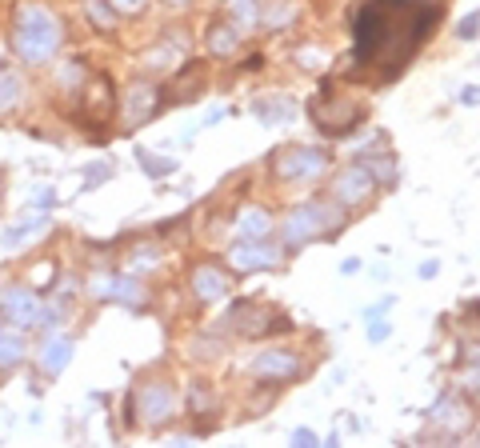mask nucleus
I'll list each match as a JSON object with an SVG mask.
<instances>
[{
    "label": "nucleus",
    "instance_id": "f257e3e1",
    "mask_svg": "<svg viewBox=\"0 0 480 448\" xmlns=\"http://www.w3.org/2000/svg\"><path fill=\"white\" fill-rule=\"evenodd\" d=\"M437 21L440 8L429 0H365L353 28L356 69H381L384 77L401 72Z\"/></svg>",
    "mask_w": 480,
    "mask_h": 448
},
{
    "label": "nucleus",
    "instance_id": "f03ea898",
    "mask_svg": "<svg viewBox=\"0 0 480 448\" xmlns=\"http://www.w3.org/2000/svg\"><path fill=\"white\" fill-rule=\"evenodd\" d=\"M60 41H64L60 21L49 13V8L24 5L21 13H16V21H13V49H16V56H21L24 64L52 61L57 49H60Z\"/></svg>",
    "mask_w": 480,
    "mask_h": 448
},
{
    "label": "nucleus",
    "instance_id": "7ed1b4c3",
    "mask_svg": "<svg viewBox=\"0 0 480 448\" xmlns=\"http://www.w3.org/2000/svg\"><path fill=\"white\" fill-rule=\"evenodd\" d=\"M41 313H44V304L32 288L13 285V288L0 293V316H5L8 324H16V329H32V324H41Z\"/></svg>",
    "mask_w": 480,
    "mask_h": 448
},
{
    "label": "nucleus",
    "instance_id": "20e7f679",
    "mask_svg": "<svg viewBox=\"0 0 480 448\" xmlns=\"http://www.w3.org/2000/svg\"><path fill=\"white\" fill-rule=\"evenodd\" d=\"M328 229H332V212L320 209V204H309V209H297L289 217V224H284V240H289V245H300V240L325 237Z\"/></svg>",
    "mask_w": 480,
    "mask_h": 448
},
{
    "label": "nucleus",
    "instance_id": "39448f33",
    "mask_svg": "<svg viewBox=\"0 0 480 448\" xmlns=\"http://www.w3.org/2000/svg\"><path fill=\"white\" fill-rule=\"evenodd\" d=\"M328 164V156L320 148H289V153L276 161V176L281 181H300V176H317Z\"/></svg>",
    "mask_w": 480,
    "mask_h": 448
},
{
    "label": "nucleus",
    "instance_id": "423d86ee",
    "mask_svg": "<svg viewBox=\"0 0 480 448\" xmlns=\"http://www.w3.org/2000/svg\"><path fill=\"white\" fill-rule=\"evenodd\" d=\"M228 260H233L236 273H256V268H272L281 257H276V248H269L264 240H245V237H240V245H233Z\"/></svg>",
    "mask_w": 480,
    "mask_h": 448
},
{
    "label": "nucleus",
    "instance_id": "0eeeda50",
    "mask_svg": "<svg viewBox=\"0 0 480 448\" xmlns=\"http://www.w3.org/2000/svg\"><path fill=\"white\" fill-rule=\"evenodd\" d=\"M368 192H373V173H368V164L345 168V173L337 176V184H332V196H337L340 204H356V201H365Z\"/></svg>",
    "mask_w": 480,
    "mask_h": 448
},
{
    "label": "nucleus",
    "instance_id": "6e6552de",
    "mask_svg": "<svg viewBox=\"0 0 480 448\" xmlns=\"http://www.w3.org/2000/svg\"><path fill=\"white\" fill-rule=\"evenodd\" d=\"M172 413H177V392L169 385H149L141 392V416L144 425H164Z\"/></svg>",
    "mask_w": 480,
    "mask_h": 448
},
{
    "label": "nucleus",
    "instance_id": "1a4fd4ad",
    "mask_svg": "<svg viewBox=\"0 0 480 448\" xmlns=\"http://www.w3.org/2000/svg\"><path fill=\"white\" fill-rule=\"evenodd\" d=\"M253 372L256 377H272V380H289L300 372V360L292 357V352H281V349H269L261 352V357L253 360Z\"/></svg>",
    "mask_w": 480,
    "mask_h": 448
},
{
    "label": "nucleus",
    "instance_id": "9d476101",
    "mask_svg": "<svg viewBox=\"0 0 480 448\" xmlns=\"http://www.w3.org/2000/svg\"><path fill=\"white\" fill-rule=\"evenodd\" d=\"M192 293H197L200 301H220V296L228 293V276L220 273L217 265H200L197 273H192Z\"/></svg>",
    "mask_w": 480,
    "mask_h": 448
},
{
    "label": "nucleus",
    "instance_id": "9b49d317",
    "mask_svg": "<svg viewBox=\"0 0 480 448\" xmlns=\"http://www.w3.org/2000/svg\"><path fill=\"white\" fill-rule=\"evenodd\" d=\"M97 293L108 296V301H120V304H141L144 301V288L136 285V280H125V276H100Z\"/></svg>",
    "mask_w": 480,
    "mask_h": 448
},
{
    "label": "nucleus",
    "instance_id": "f8f14e48",
    "mask_svg": "<svg viewBox=\"0 0 480 448\" xmlns=\"http://www.w3.org/2000/svg\"><path fill=\"white\" fill-rule=\"evenodd\" d=\"M24 352H29V344H24L21 329L0 321V369H16V364L24 360Z\"/></svg>",
    "mask_w": 480,
    "mask_h": 448
},
{
    "label": "nucleus",
    "instance_id": "ddd939ff",
    "mask_svg": "<svg viewBox=\"0 0 480 448\" xmlns=\"http://www.w3.org/2000/svg\"><path fill=\"white\" fill-rule=\"evenodd\" d=\"M69 360H72V336H49V344H44V352H41L44 377H57Z\"/></svg>",
    "mask_w": 480,
    "mask_h": 448
},
{
    "label": "nucleus",
    "instance_id": "4468645a",
    "mask_svg": "<svg viewBox=\"0 0 480 448\" xmlns=\"http://www.w3.org/2000/svg\"><path fill=\"white\" fill-rule=\"evenodd\" d=\"M156 108V89L152 84H136L128 92V105H125V125H141V117H149Z\"/></svg>",
    "mask_w": 480,
    "mask_h": 448
},
{
    "label": "nucleus",
    "instance_id": "2eb2a0df",
    "mask_svg": "<svg viewBox=\"0 0 480 448\" xmlns=\"http://www.w3.org/2000/svg\"><path fill=\"white\" fill-rule=\"evenodd\" d=\"M236 232H240L245 240H264V237L272 232V217H269L264 209H245V212L236 217Z\"/></svg>",
    "mask_w": 480,
    "mask_h": 448
},
{
    "label": "nucleus",
    "instance_id": "dca6fc26",
    "mask_svg": "<svg viewBox=\"0 0 480 448\" xmlns=\"http://www.w3.org/2000/svg\"><path fill=\"white\" fill-rule=\"evenodd\" d=\"M41 232H49V217H32V220H24V224H13V229L0 237V245H5V248L29 245V240H36Z\"/></svg>",
    "mask_w": 480,
    "mask_h": 448
},
{
    "label": "nucleus",
    "instance_id": "f3484780",
    "mask_svg": "<svg viewBox=\"0 0 480 448\" xmlns=\"http://www.w3.org/2000/svg\"><path fill=\"white\" fill-rule=\"evenodd\" d=\"M21 97H24V80L16 77L13 69H0V112L16 108V105H21Z\"/></svg>",
    "mask_w": 480,
    "mask_h": 448
},
{
    "label": "nucleus",
    "instance_id": "a211bd4d",
    "mask_svg": "<svg viewBox=\"0 0 480 448\" xmlns=\"http://www.w3.org/2000/svg\"><path fill=\"white\" fill-rule=\"evenodd\" d=\"M236 41H240V28H233V24H212L208 28V52L228 56L236 49Z\"/></svg>",
    "mask_w": 480,
    "mask_h": 448
},
{
    "label": "nucleus",
    "instance_id": "6ab92c4d",
    "mask_svg": "<svg viewBox=\"0 0 480 448\" xmlns=\"http://www.w3.org/2000/svg\"><path fill=\"white\" fill-rule=\"evenodd\" d=\"M180 44H161V49H152L149 56H144V64H149V69H156V72H161V69H177V64H180Z\"/></svg>",
    "mask_w": 480,
    "mask_h": 448
},
{
    "label": "nucleus",
    "instance_id": "aec40b11",
    "mask_svg": "<svg viewBox=\"0 0 480 448\" xmlns=\"http://www.w3.org/2000/svg\"><path fill=\"white\" fill-rule=\"evenodd\" d=\"M292 112H297V105H292V100H284V97H276L272 105H269V100H261V105H256V117H261V120H292Z\"/></svg>",
    "mask_w": 480,
    "mask_h": 448
},
{
    "label": "nucleus",
    "instance_id": "412c9836",
    "mask_svg": "<svg viewBox=\"0 0 480 448\" xmlns=\"http://www.w3.org/2000/svg\"><path fill=\"white\" fill-rule=\"evenodd\" d=\"M85 13L97 28H113V0H85Z\"/></svg>",
    "mask_w": 480,
    "mask_h": 448
},
{
    "label": "nucleus",
    "instance_id": "4be33fe9",
    "mask_svg": "<svg viewBox=\"0 0 480 448\" xmlns=\"http://www.w3.org/2000/svg\"><path fill=\"white\" fill-rule=\"evenodd\" d=\"M136 156H141V168H144V173H152V176H164V173H172V168H177V161H161L156 153H144V148H141Z\"/></svg>",
    "mask_w": 480,
    "mask_h": 448
},
{
    "label": "nucleus",
    "instance_id": "5701e85b",
    "mask_svg": "<svg viewBox=\"0 0 480 448\" xmlns=\"http://www.w3.org/2000/svg\"><path fill=\"white\" fill-rule=\"evenodd\" d=\"M457 33H460V41H476V36H480V13H468L465 21H460Z\"/></svg>",
    "mask_w": 480,
    "mask_h": 448
},
{
    "label": "nucleus",
    "instance_id": "b1692460",
    "mask_svg": "<svg viewBox=\"0 0 480 448\" xmlns=\"http://www.w3.org/2000/svg\"><path fill=\"white\" fill-rule=\"evenodd\" d=\"M113 8H120V13H141L144 0H113Z\"/></svg>",
    "mask_w": 480,
    "mask_h": 448
},
{
    "label": "nucleus",
    "instance_id": "393cba45",
    "mask_svg": "<svg viewBox=\"0 0 480 448\" xmlns=\"http://www.w3.org/2000/svg\"><path fill=\"white\" fill-rule=\"evenodd\" d=\"M292 441H297V444H317V433H312V428H297Z\"/></svg>",
    "mask_w": 480,
    "mask_h": 448
},
{
    "label": "nucleus",
    "instance_id": "a878e982",
    "mask_svg": "<svg viewBox=\"0 0 480 448\" xmlns=\"http://www.w3.org/2000/svg\"><path fill=\"white\" fill-rule=\"evenodd\" d=\"M417 273H420L424 280H429V276H437V273H440V265H437V260H424V265L417 268Z\"/></svg>",
    "mask_w": 480,
    "mask_h": 448
},
{
    "label": "nucleus",
    "instance_id": "bb28decb",
    "mask_svg": "<svg viewBox=\"0 0 480 448\" xmlns=\"http://www.w3.org/2000/svg\"><path fill=\"white\" fill-rule=\"evenodd\" d=\"M384 336H389V324H373L368 329V341H384Z\"/></svg>",
    "mask_w": 480,
    "mask_h": 448
},
{
    "label": "nucleus",
    "instance_id": "cd10ccee",
    "mask_svg": "<svg viewBox=\"0 0 480 448\" xmlns=\"http://www.w3.org/2000/svg\"><path fill=\"white\" fill-rule=\"evenodd\" d=\"M460 100H465V105H480V89H465V92H460Z\"/></svg>",
    "mask_w": 480,
    "mask_h": 448
},
{
    "label": "nucleus",
    "instance_id": "c85d7f7f",
    "mask_svg": "<svg viewBox=\"0 0 480 448\" xmlns=\"http://www.w3.org/2000/svg\"><path fill=\"white\" fill-rule=\"evenodd\" d=\"M169 5H189V0H169Z\"/></svg>",
    "mask_w": 480,
    "mask_h": 448
},
{
    "label": "nucleus",
    "instance_id": "c756f323",
    "mask_svg": "<svg viewBox=\"0 0 480 448\" xmlns=\"http://www.w3.org/2000/svg\"><path fill=\"white\" fill-rule=\"evenodd\" d=\"M476 385H480V380H476Z\"/></svg>",
    "mask_w": 480,
    "mask_h": 448
}]
</instances>
